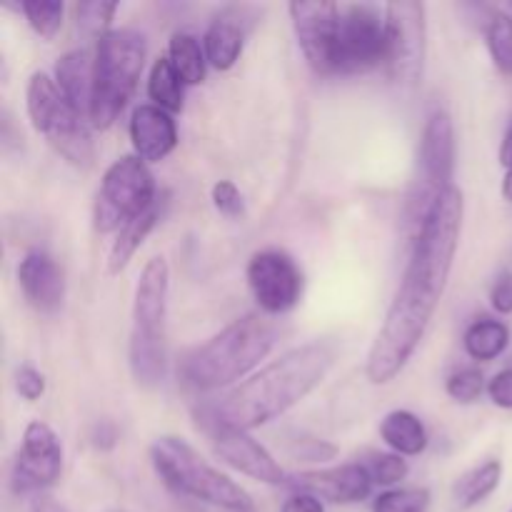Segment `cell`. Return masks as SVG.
<instances>
[{
  "label": "cell",
  "instance_id": "1",
  "mask_svg": "<svg viewBox=\"0 0 512 512\" xmlns=\"http://www.w3.org/2000/svg\"><path fill=\"white\" fill-rule=\"evenodd\" d=\"M463 215V193L453 185L448 193L440 195L423 228L415 233L408 268L365 363V375L373 385H385L400 375L423 343L430 320L448 288L460 245Z\"/></svg>",
  "mask_w": 512,
  "mask_h": 512
},
{
  "label": "cell",
  "instance_id": "2",
  "mask_svg": "<svg viewBox=\"0 0 512 512\" xmlns=\"http://www.w3.org/2000/svg\"><path fill=\"white\" fill-rule=\"evenodd\" d=\"M335 365V348L330 343H305L288 350L265 365L215 403L200 410L205 428L250 430L278 420L295 405L303 403L315 388L323 385Z\"/></svg>",
  "mask_w": 512,
  "mask_h": 512
},
{
  "label": "cell",
  "instance_id": "3",
  "mask_svg": "<svg viewBox=\"0 0 512 512\" xmlns=\"http://www.w3.org/2000/svg\"><path fill=\"white\" fill-rule=\"evenodd\" d=\"M278 330L263 315H243L220 330L208 343L185 355L180 375L195 390H220L238 383L258 368L275 348Z\"/></svg>",
  "mask_w": 512,
  "mask_h": 512
},
{
  "label": "cell",
  "instance_id": "4",
  "mask_svg": "<svg viewBox=\"0 0 512 512\" xmlns=\"http://www.w3.org/2000/svg\"><path fill=\"white\" fill-rule=\"evenodd\" d=\"M150 463L168 490L225 512H255L253 498L208 463L183 438L163 435L150 445Z\"/></svg>",
  "mask_w": 512,
  "mask_h": 512
},
{
  "label": "cell",
  "instance_id": "5",
  "mask_svg": "<svg viewBox=\"0 0 512 512\" xmlns=\"http://www.w3.org/2000/svg\"><path fill=\"white\" fill-rule=\"evenodd\" d=\"M170 268L165 258L145 263L135 285L133 330H130V373L143 388H158L168 375L165 313H168Z\"/></svg>",
  "mask_w": 512,
  "mask_h": 512
},
{
  "label": "cell",
  "instance_id": "6",
  "mask_svg": "<svg viewBox=\"0 0 512 512\" xmlns=\"http://www.w3.org/2000/svg\"><path fill=\"white\" fill-rule=\"evenodd\" d=\"M143 33L130 28L110 30L98 40L95 53V78H93V105H90V125L100 130L113 128L133 98L138 80L145 68Z\"/></svg>",
  "mask_w": 512,
  "mask_h": 512
},
{
  "label": "cell",
  "instance_id": "7",
  "mask_svg": "<svg viewBox=\"0 0 512 512\" xmlns=\"http://www.w3.org/2000/svg\"><path fill=\"white\" fill-rule=\"evenodd\" d=\"M155 200V178L138 155H123L103 175L93 205V225L98 233H115L130 220L148 213Z\"/></svg>",
  "mask_w": 512,
  "mask_h": 512
},
{
  "label": "cell",
  "instance_id": "8",
  "mask_svg": "<svg viewBox=\"0 0 512 512\" xmlns=\"http://www.w3.org/2000/svg\"><path fill=\"white\" fill-rule=\"evenodd\" d=\"M455 170V128L445 110L428 115L420 138V178L408 200L410 223L423 228L425 218L443 193L453 188Z\"/></svg>",
  "mask_w": 512,
  "mask_h": 512
},
{
  "label": "cell",
  "instance_id": "9",
  "mask_svg": "<svg viewBox=\"0 0 512 512\" xmlns=\"http://www.w3.org/2000/svg\"><path fill=\"white\" fill-rule=\"evenodd\" d=\"M385 68L398 85L415 88L423 78L428 53V18L425 5L398 0L385 5Z\"/></svg>",
  "mask_w": 512,
  "mask_h": 512
},
{
  "label": "cell",
  "instance_id": "10",
  "mask_svg": "<svg viewBox=\"0 0 512 512\" xmlns=\"http://www.w3.org/2000/svg\"><path fill=\"white\" fill-rule=\"evenodd\" d=\"M385 13L375 5H348L340 10L335 73H368L385 63Z\"/></svg>",
  "mask_w": 512,
  "mask_h": 512
},
{
  "label": "cell",
  "instance_id": "11",
  "mask_svg": "<svg viewBox=\"0 0 512 512\" xmlns=\"http://www.w3.org/2000/svg\"><path fill=\"white\" fill-rule=\"evenodd\" d=\"M248 288L265 315H283L298 305L303 295V273L283 250H260L250 258Z\"/></svg>",
  "mask_w": 512,
  "mask_h": 512
},
{
  "label": "cell",
  "instance_id": "12",
  "mask_svg": "<svg viewBox=\"0 0 512 512\" xmlns=\"http://www.w3.org/2000/svg\"><path fill=\"white\" fill-rule=\"evenodd\" d=\"M63 473V443L43 420H33L23 433V445L15 455L10 488L15 495H30L58 483Z\"/></svg>",
  "mask_w": 512,
  "mask_h": 512
},
{
  "label": "cell",
  "instance_id": "13",
  "mask_svg": "<svg viewBox=\"0 0 512 512\" xmlns=\"http://www.w3.org/2000/svg\"><path fill=\"white\" fill-rule=\"evenodd\" d=\"M295 38L305 60L318 75H335V53H338L340 5L330 0H298L290 3Z\"/></svg>",
  "mask_w": 512,
  "mask_h": 512
},
{
  "label": "cell",
  "instance_id": "14",
  "mask_svg": "<svg viewBox=\"0 0 512 512\" xmlns=\"http://www.w3.org/2000/svg\"><path fill=\"white\" fill-rule=\"evenodd\" d=\"M210 440H213V450L225 465H230L238 473L248 475V478L258 480L265 485H285L283 468L278 465V460L265 450V445H260L245 430H233V428H213L208 430Z\"/></svg>",
  "mask_w": 512,
  "mask_h": 512
},
{
  "label": "cell",
  "instance_id": "15",
  "mask_svg": "<svg viewBox=\"0 0 512 512\" xmlns=\"http://www.w3.org/2000/svg\"><path fill=\"white\" fill-rule=\"evenodd\" d=\"M288 485L298 488L300 493H310L320 500H328V503L353 505L363 503L375 483L363 463H348L338 465V468L298 473L288 480Z\"/></svg>",
  "mask_w": 512,
  "mask_h": 512
},
{
  "label": "cell",
  "instance_id": "16",
  "mask_svg": "<svg viewBox=\"0 0 512 512\" xmlns=\"http://www.w3.org/2000/svg\"><path fill=\"white\" fill-rule=\"evenodd\" d=\"M18 285L28 305L38 313L53 315L65 303V275L43 250H30L18 265Z\"/></svg>",
  "mask_w": 512,
  "mask_h": 512
},
{
  "label": "cell",
  "instance_id": "17",
  "mask_svg": "<svg viewBox=\"0 0 512 512\" xmlns=\"http://www.w3.org/2000/svg\"><path fill=\"white\" fill-rule=\"evenodd\" d=\"M130 140L143 163H160L178 145V125L168 110L153 103L138 105L130 118Z\"/></svg>",
  "mask_w": 512,
  "mask_h": 512
},
{
  "label": "cell",
  "instance_id": "18",
  "mask_svg": "<svg viewBox=\"0 0 512 512\" xmlns=\"http://www.w3.org/2000/svg\"><path fill=\"white\" fill-rule=\"evenodd\" d=\"M25 105H28V118L33 128L43 133L45 138H50L60 125H65L70 118L78 115L65 103L58 83L45 73L30 75L28 90H25ZM78 118H83V115H78Z\"/></svg>",
  "mask_w": 512,
  "mask_h": 512
},
{
  "label": "cell",
  "instance_id": "19",
  "mask_svg": "<svg viewBox=\"0 0 512 512\" xmlns=\"http://www.w3.org/2000/svg\"><path fill=\"white\" fill-rule=\"evenodd\" d=\"M93 78L95 60L90 58L88 50H68L55 63V83L65 103L85 120H90V105H93Z\"/></svg>",
  "mask_w": 512,
  "mask_h": 512
},
{
  "label": "cell",
  "instance_id": "20",
  "mask_svg": "<svg viewBox=\"0 0 512 512\" xmlns=\"http://www.w3.org/2000/svg\"><path fill=\"white\" fill-rule=\"evenodd\" d=\"M245 45V28L243 23H238V18L233 15V10H225L223 15L210 23L208 33L203 38L205 55H208V63L215 70H230L243 55Z\"/></svg>",
  "mask_w": 512,
  "mask_h": 512
},
{
  "label": "cell",
  "instance_id": "21",
  "mask_svg": "<svg viewBox=\"0 0 512 512\" xmlns=\"http://www.w3.org/2000/svg\"><path fill=\"white\" fill-rule=\"evenodd\" d=\"M500 483H503V463L500 460H485L483 465L468 470V473L455 480L453 493H450L453 510L468 512L478 508L500 488Z\"/></svg>",
  "mask_w": 512,
  "mask_h": 512
},
{
  "label": "cell",
  "instance_id": "22",
  "mask_svg": "<svg viewBox=\"0 0 512 512\" xmlns=\"http://www.w3.org/2000/svg\"><path fill=\"white\" fill-rule=\"evenodd\" d=\"M380 438L395 450V455H403V458H413L428 448V430L423 420L410 410H393L385 415L380 423Z\"/></svg>",
  "mask_w": 512,
  "mask_h": 512
},
{
  "label": "cell",
  "instance_id": "23",
  "mask_svg": "<svg viewBox=\"0 0 512 512\" xmlns=\"http://www.w3.org/2000/svg\"><path fill=\"white\" fill-rule=\"evenodd\" d=\"M160 218V208L158 203L148 210V213L138 215L135 220H130L125 228L118 230V238H115L113 248H110L108 255V273L110 275H118L120 270L128 268V263L133 260V255L138 253L140 245L145 243V238L150 235V230L155 228Z\"/></svg>",
  "mask_w": 512,
  "mask_h": 512
},
{
  "label": "cell",
  "instance_id": "24",
  "mask_svg": "<svg viewBox=\"0 0 512 512\" xmlns=\"http://www.w3.org/2000/svg\"><path fill=\"white\" fill-rule=\"evenodd\" d=\"M465 353L480 363H490V360L500 358L510 345V328L503 320L483 318L475 320L468 330H465Z\"/></svg>",
  "mask_w": 512,
  "mask_h": 512
},
{
  "label": "cell",
  "instance_id": "25",
  "mask_svg": "<svg viewBox=\"0 0 512 512\" xmlns=\"http://www.w3.org/2000/svg\"><path fill=\"white\" fill-rule=\"evenodd\" d=\"M168 58L185 85H198L205 80L208 55L200 40L190 33H173L168 45Z\"/></svg>",
  "mask_w": 512,
  "mask_h": 512
},
{
  "label": "cell",
  "instance_id": "26",
  "mask_svg": "<svg viewBox=\"0 0 512 512\" xmlns=\"http://www.w3.org/2000/svg\"><path fill=\"white\" fill-rule=\"evenodd\" d=\"M148 95L153 105L168 110V113H180L185 100V83L173 68L170 58H158L150 68Z\"/></svg>",
  "mask_w": 512,
  "mask_h": 512
},
{
  "label": "cell",
  "instance_id": "27",
  "mask_svg": "<svg viewBox=\"0 0 512 512\" xmlns=\"http://www.w3.org/2000/svg\"><path fill=\"white\" fill-rule=\"evenodd\" d=\"M485 40H488V50L495 68L512 78V13L498 10V13L490 15Z\"/></svg>",
  "mask_w": 512,
  "mask_h": 512
},
{
  "label": "cell",
  "instance_id": "28",
  "mask_svg": "<svg viewBox=\"0 0 512 512\" xmlns=\"http://www.w3.org/2000/svg\"><path fill=\"white\" fill-rule=\"evenodd\" d=\"M115 13H118V3H108V0H85L75 5L78 30L88 38H105L110 33Z\"/></svg>",
  "mask_w": 512,
  "mask_h": 512
},
{
  "label": "cell",
  "instance_id": "29",
  "mask_svg": "<svg viewBox=\"0 0 512 512\" xmlns=\"http://www.w3.org/2000/svg\"><path fill=\"white\" fill-rule=\"evenodd\" d=\"M20 10H23L30 28L45 40L55 38V33L63 25L65 5L60 0H25V3H20Z\"/></svg>",
  "mask_w": 512,
  "mask_h": 512
},
{
  "label": "cell",
  "instance_id": "30",
  "mask_svg": "<svg viewBox=\"0 0 512 512\" xmlns=\"http://www.w3.org/2000/svg\"><path fill=\"white\" fill-rule=\"evenodd\" d=\"M430 493L425 488L385 490L373 500V512H428Z\"/></svg>",
  "mask_w": 512,
  "mask_h": 512
},
{
  "label": "cell",
  "instance_id": "31",
  "mask_svg": "<svg viewBox=\"0 0 512 512\" xmlns=\"http://www.w3.org/2000/svg\"><path fill=\"white\" fill-rule=\"evenodd\" d=\"M375 485H398L408 478L410 468L403 455L393 453H370L368 463H363Z\"/></svg>",
  "mask_w": 512,
  "mask_h": 512
},
{
  "label": "cell",
  "instance_id": "32",
  "mask_svg": "<svg viewBox=\"0 0 512 512\" xmlns=\"http://www.w3.org/2000/svg\"><path fill=\"white\" fill-rule=\"evenodd\" d=\"M445 390H448V395L455 403H475L483 395L485 378L478 368L455 370L448 378V383H445Z\"/></svg>",
  "mask_w": 512,
  "mask_h": 512
},
{
  "label": "cell",
  "instance_id": "33",
  "mask_svg": "<svg viewBox=\"0 0 512 512\" xmlns=\"http://www.w3.org/2000/svg\"><path fill=\"white\" fill-rule=\"evenodd\" d=\"M213 205L220 215H225V218H238L245 210L243 195H240L238 185L230 183V180H218V183L213 185Z\"/></svg>",
  "mask_w": 512,
  "mask_h": 512
},
{
  "label": "cell",
  "instance_id": "34",
  "mask_svg": "<svg viewBox=\"0 0 512 512\" xmlns=\"http://www.w3.org/2000/svg\"><path fill=\"white\" fill-rule=\"evenodd\" d=\"M15 390H18L20 398L28 400V403H35V400H40V398H43V393H45L43 373H38V370L30 368V365L20 368L18 373H15Z\"/></svg>",
  "mask_w": 512,
  "mask_h": 512
},
{
  "label": "cell",
  "instance_id": "35",
  "mask_svg": "<svg viewBox=\"0 0 512 512\" xmlns=\"http://www.w3.org/2000/svg\"><path fill=\"white\" fill-rule=\"evenodd\" d=\"M488 395L498 408L512 410V368L500 370L488 383Z\"/></svg>",
  "mask_w": 512,
  "mask_h": 512
},
{
  "label": "cell",
  "instance_id": "36",
  "mask_svg": "<svg viewBox=\"0 0 512 512\" xmlns=\"http://www.w3.org/2000/svg\"><path fill=\"white\" fill-rule=\"evenodd\" d=\"M490 303L498 310L500 315L512 313V275L503 273L498 280H495L493 290H490Z\"/></svg>",
  "mask_w": 512,
  "mask_h": 512
},
{
  "label": "cell",
  "instance_id": "37",
  "mask_svg": "<svg viewBox=\"0 0 512 512\" xmlns=\"http://www.w3.org/2000/svg\"><path fill=\"white\" fill-rule=\"evenodd\" d=\"M280 512H325L323 500L310 493H295L283 503Z\"/></svg>",
  "mask_w": 512,
  "mask_h": 512
},
{
  "label": "cell",
  "instance_id": "38",
  "mask_svg": "<svg viewBox=\"0 0 512 512\" xmlns=\"http://www.w3.org/2000/svg\"><path fill=\"white\" fill-rule=\"evenodd\" d=\"M500 163L508 170L512 168V125L508 128V133H505L503 145H500Z\"/></svg>",
  "mask_w": 512,
  "mask_h": 512
},
{
  "label": "cell",
  "instance_id": "39",
  "mask_svg": "<svg viewBox=\"0 0 512 512\" xmlns=\"http://www.w3.org/2000/svg\"><path fill=\"white\" fill-rule=\"evenodd\" d=\"M503 195L508 203H512V168L505 173V178H503Z\"/></svg>",
  "mask_w": 512,
  "mask_h": 512
},
{
  "label": "cell",
  "instance_id": "40",
  "mask_svg": "<svg viewBox=\"0 0 512 512\" xmlns=\"http://www.w3.org/2000/svg\"><path fill=\"white\" fill-rule=\"evenodd\" d=\"M510 10H512V5H510Z\"/></svg>",
  "mask_w": 512,
  "mask_h": 512
}]
</instances>
